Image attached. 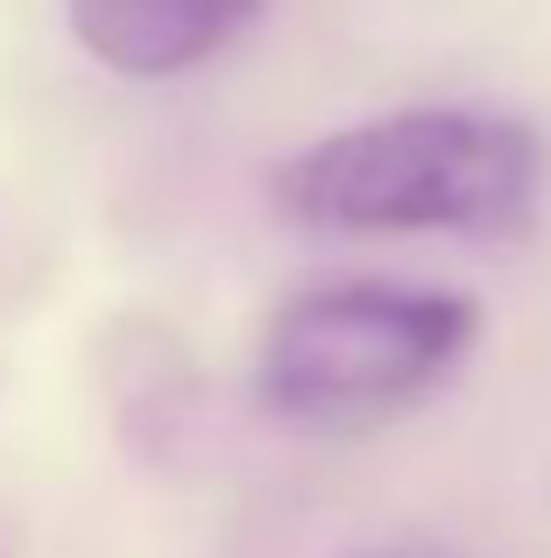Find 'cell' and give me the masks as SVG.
<instances>
[{
  "instance_id": "cell-2",
  "label": "cell",
  "mask_w": 551,
  "mask_h": 558,
  "mask_svg": "<svg viewBox=\"0 0 551 558\" xmlns=\"http://www.w3.org/2000/svg\"><path fill=\"white\" fill-rule=\"evenodd\" d=\"M481 340V304L417 283H318L276 304L255 403L297 432H375L417 410Z\"/></svg>"
},
{
  "instance_id": "cell-4",
  "label": "cell",
  "mask_w": 551,
  "mask_h": 558,
  "mask_svg": "<svg viewBox=\"0 0 551 558\" xmlns=\"http://www.w3.org/2000/svg\"><path fill=\"white\" fill-rule=\"evenodd\" d=\"M360 558H453V551L425 545V537H403V545H375V551H360Z\"/></svg>"
},
{
  "instance_id": "cell-3",
  "label": "cell",
  "mask_w": 551,
  "mask_h": 558,
  "mask_svg": "<svg viewBox=\"0 0 551 558\" xmlns=\"http://www.w3.org/2000/svg\"><path fill=\"white\" fill-rule=\"evenodd\" d=\"M71 36L113 78H177L262 14V0H64Z\"/></svg>"
},
{
  "instance_id": "cell-1",
  "label": "cell",
  "mask_w": 551,
  "mask_h": 558,
  "mask_svg": "<svg viewBox=\"0 0 551 558\" xmlns=\"http://www.w3.org/2000/svg\"><path fill=\"white\" fill-rule=\"evenodd\" d=\"M538 191V128L488 107H403L269 170L276 213L318 233H516Z\"/></svg>"
}]
</instances>
